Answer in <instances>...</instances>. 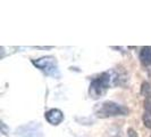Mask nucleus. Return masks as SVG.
I'll return each instance as SVG.
<instances>
[{
    "instance_id": "1",
    "label": "nucleus",
    "mask_w": 151,
    "mask_h": 137,
    "mask_svg": "<svg viewBox=\"0 0 151 137\" xmlns=\"http://www.w3.org/2000/svg\"><path fill=\"white\" fill-rule=\"evenodd\" d=\"M93 112L96 117L100 119H106V118H113V117H122V115H129V110L126 106L118 104L113 101H106L97 104Z\"/></svg>"
},
{
    "instance_id": "2",
    "label": "nucleus",
    "mask_w": 151,
    "mask_h": 137,
    "mask_svg": "<svg viewBox=\"0 0 151 137\" xmlns=\"http://www.w3.org/2000/svg\"><path fill=\"white\" fill-rule=\"evenodd\" d=\"M110 86H114V72L107 71L91 81L89 87V95L91 98L98 99L106 93Z\"/></svg>"
},
{
    "instance_id": "3",
    "label": "nucleus",
    "mask_w": 151,
    "mask_h": 137,
    "mask_svg": "<svg viewBox=\"0 0 151 137\" xmlns=\"http://www.w3.org/2000/svg\"><path fill=\"white\" fill-rule=\"evenodd\" d=\"M32 64L37 68L41 70L45 76L52 77V78H60V71L57 60L53 56H43L37 60H33Z\"/></svg>"
},
{
    "instance_id": "4",
    "label": "nucleus",
    "mask_w": 151,
    "mask_h": 137,
    "mask_svg": "<svg viewBox=\"0 0 151 137\" xmlns=\"http://www.w3.org/2000/svg\"><path fill=\"white\" fill-rule=\"evenodd\" d=\"M15 137H45L40 122H29L15 130Z\"/></svg>"
},
{
    "instance_id": "5",
    "label": "nucleus",
    "mask_w": 151,
    "mask_h": 137,
    "mask_svg": "<svg viewBox=\"0 0 151 137\" xmlns=\"http://www.w3.org/2000/svg\"><path fill=\"white\" fill-rule=\"evenodd\" d=\"M45 118L48 121V123H50L51 126H58L65 119L64 113L59 109H50L49 111H47L45 113Z\"/></svg>"
},
{
    "instance_id": "6",
    "label": "nucleus",
    "mask_w": 151,
    "mask_h": 137,
    "mask_svg": "<svg viewBox=\"0 0 151 137\" xmlns=\"http://www.w3.org/2000/svg\"><path fill=\"white\" fill-rule=\"evenodd\" d=\"M140 61L143 65L151 64V47H142L140 52Z\"/></svg>"
},
{
    "instance_id": "7",
    "label": "nucleus",
    "mask_w": 151,
    "mask_h": 137,
    "mask_svg": "<svg viewBox=\"0 0 151 137\" xmlns=\"http://www.w3.org/2000/svg\"><path fill=\"white\" fill-rule=\"evenodd\" d=\"M127 137H139L137 135V133H136L135 129H133V128H127Z\"/></svg>"
},
{
    "instance_id": "8",
    "label": "nucleus",
    "mask_w": 151,
    "mask_h": 137,
    "mask_svg": "<svg viewBox=\"0 0 151 137\" xmlns=\"http://www.w3.org/2000/svg\"><path fill=\"white\" fill-rule=\"evenodd\" d=\"M150 90V85L148 82H143L142 84V94L143 95H148V91Z\"/></svg>"
}]
</instances>
